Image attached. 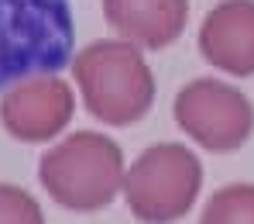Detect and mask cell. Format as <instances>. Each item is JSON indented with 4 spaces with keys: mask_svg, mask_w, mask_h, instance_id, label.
Masks as SVG:
<instances>
[{
    "mask_svg": "<svg viewBox=\"0 0 254 224\" xmlns=\"http://www.w3.org/2000/svg\"><path fill=\"white\" fill-rule=\"evenodd\" d=\"M69 0H0V97L24 80L55 76L76 55Z\"/></svg>",
    "mask_w": 254,
    "mask_h": 224,
    "instance_id": "obj_1",
    "label": "cell"
},
{
    "mask_svg": "<svg viewBox=\"0 0 254 224\" xmlns=\"http://www.w3.org/2000/svg\"><path fill=\"white\" fill-rule=\"evenodd\" d=\"M199 48L216 69L230 76L254 73V3L251 0H227L213 7L199 31Z\"/></svg>",
    "mask_w": 254,
    "mask_h": 224,
    "instance_id": "obj_7",
    "label": "cell"
},
{
    "mask_svg": "<svg viewBox=\"0 0 254 224\" xmlns=\"http://www.w3.org/2000/svg\"><path fill=\"white\" fill-rule=\"evenodd\" d=\"M72 76L86 111L103 124H134L151 111L155 76L137 48L124 42H93L72 59Z\"/></svg>",
    "mask_w": 254,
    "mask_h": 224,
    "instance_id": "obj_3",
    "label": "cell"
},
{
    "mask_svg": "<svg viewBox=\"0 0 254 224\" xmlns=\"http://www.w3.org/2000/svg\"><path fill=\"white\" fill-rule=\"evenodd\" d=\"M175 124L206 152H234L254 131V111L241 90L216 83V80H192L175 97Z\"/></svg>",
    "mask_w": 254,
    "mask_h": 224,
    "instance_id": "obj_5",
    "label": "cell"
},
{
    "mask_svg": "<svg viewBox=\"0 0 254 224\" xmlns=\"http://www.w3.org/2000/svg\"><path fill=\"white\" fill-rule=\"evenodd\" d=\"M189 0H103L107 24L141 48H165L186 28Z\"/></svg>",
    "mask_w": 254,
    "mask_h": 224,
    "instance_id": "obj_8",
    "label": "cell"
},
{
    "mask_svg": "<svg viewBox=\"0 0 254 224\" xmlns=\"http://www.w3.org/2000/svg\"><path fill=\"white\" fill-rule=\"evenodd\" d=\"M0 224H45V214L28 190L0 183Z\"/></svg>",
    "mask_w": 254,
    "mask_h": 224,
    "instance_id": "obj_10",
    "label": "cell"
},
{
    "mask_svg": "<svg viewBox=\"0 0 254 224\" xmlns=\"http://www.w3.org/2000/svg\"><path fill=\"white\" fill-rule=\"evenodd\" d=\"M76 97L65 80L38 76L24 80L0 100V124L17 141H48L72 121Z\"/></svg>",
    "mask_w": 254,
    "mask_h": 224,
    "instance_id": "obj_6",
    "label": "cell"
},
{
    "mask_svg": "<svg viewBox=\"0 0 254 224\" xmlns=\"http://www.w3.org/2000/svg\"><path fill=\"white\" fill-rule=\"evenodd\" d=\"M203 190V162L175 141L144 148L124 173V200L141 224H172L186 218Z\"/></svg>",
    "mask_w": 254,
    "mask_h": 224,
    "instance_id": "obj_4",
    "label": "cell"
},
{
    "mask_svg": "<svg viewBox=\"0 0 254 224\" xmlns=\"http://www.w3.org/2000/svg\"><path fill=\"white\" fill-rule=\"evenodd\" d=\"M199 224H254V183H230L223 190H216Z\"/></svg>",
    "mask_w": 254,
    "mask_h": 224,
    "instance_id": "obj_9",
    "label": "cell"
},
{
    "mask_svg": "<svg viewBox=\"0 0 254 224\" xmlns=\"http://www.w3.org/2000/svg\"><path fill=\"white\" fill-rule=\"evenodd\" d=\"M38 179L59 207L93 214L124 190V152L107 134L76 131L42 155Z\"/></svg>",
    "mask_w": 254,
    "mask_h": 224,
    "instance_id": "obj_2",
    "label": "cell"
}]
</instances>
